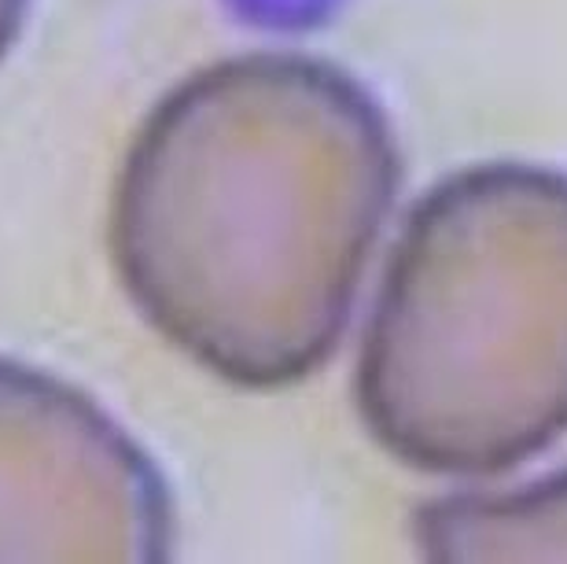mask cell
<instances>
[{
  "label": "cell",
  "instance_id": "obj_1",
  "mask_svg": "<svg viewBox=\"0 0 567 564\" xmlns=\"http://www.w3.org/2000/svg\"><path fill=\"white\" fill-rule=\"evenodd\" d=\"M402 160L336 63L244 52L147 111L118 166L107 252L163 340L233 388L277 391L343 340Z\"/></svg>",
  "mask_w": 567,
  "mask_h": 564
},
{
  "label": "cell",
  "instance_id": "obj_2",
  "mask_svg": "<svg viewBox=\"0 0 567 564\" xmlns=\"http://www.w3.org/2000/svg\"><path fill=\"white\" fill-rule=\"evenodd\" d=\"M394 461L497 476L567 432V174L480 163L410 211L358 355Z\"/></svg>",
  "mask_w": 567,
  "mask_h": 564
},
{
  "label": "cell",
  "instance_id": "obj_3",
  "mask_svg": "<svg viewBox=\"0 0 567 564\" xmlns=\"http://www.w3.org/2000/svg\"><path fill=\"white\" fill-rule=\"evenodd\" d=\"M174 539L137 439L82 388L0 358V564H155Z\"/></svg>",
  "mask_w": 567,
  "mask_h": 564
},
{
  "label": "cell",
  "instance_id": "obj_4",
  "mask_svg": "<svg viewBox=\"0 0 567 564\" xmlns=\"http://www.w3.org/2000/svg\"><path fill=\"white\" fill-rule=\"evenodd\" d=\"M413 539L424 557L450 564L567 561V469L519 491L427 502Z\"/></svg>",
  "mask_w": 567,
  "mask_h": 564
},
{
  "label": "cell",
  "instance_id": "obj_5",
  "mask_svg": "<svg viewBox=\"0 0 567 564\" xmlns=\"http://www.w3.org/2000/svg\"><path fill=\"white\" fill-rule=\"evenodd\" d=\"M30 0H0V60L11 52V44L19 41L22 22H27Z\"/></svg>",
  "mask_w": 567,
  "mask_h": 564
}]
</instances>
